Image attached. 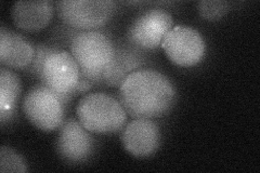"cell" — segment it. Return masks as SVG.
I'll list each match as a JSON object with an SVG mask.
<instances>
[{
  "instance_id": "9a60e30c",
  "label": "cell",
  "mask_w": 260,
  "mask_h": 173,
  "mask_svg": "<svg viewBox=\"0 0 260 173\" xmlns=\"http://www.w3.org/2000/svg\"><path fill=\"white\" fill-rule=\"evenodd\" d=\"M0 171L2 173H24L28 171V167L26 161L20 154L13 151L11 147L3 145L2 150H0Z\"/></svg>"
},
{
  "instance_id": "8992f818",
  "label": "cell",
  "mask_w": 260,
  "mask_h": 173,
  "mask_svg": "<svg viewBox=\"0 0 260 173\" xmlns=\"http://www.w3.org/2000/svg\"><path fill=\"white\" fill-rule=\"evenodd\" d=\"M65 104L44 85L32 87L23 101V112L32 126L52 132L65 121Z\"/></svg>"
},
{
  "instance_id": "4fadbf2b",
  "label": "cell",
  "mask_w": 260,
  "mask_h": 173,
  "mask_svg": "<svg viewBox=\"0 0 260 173\" xmlns=\"http://www.w3.org/2000/svg\"><path fill=\"white\" fill-rule=\"evenodd\" d=\"M142 57L129 48L116 47L115 54L103 74V82L113 87H120L130 74L139 71Z\"/></svg>"
},
{
  "instance_id": "e0dca14e",
  "label": "cell",
  "mask_w": 260,
  "mask_h": 173,
  "mask_svg": "<svg viewBox=\"0 0 260 173\" xmlns=\"http://www.w3.org/2000/svg\"><path fill=\"white\" fill-rule=\"evenodd\" d=\"M91 86H92V82L90 80H88L87 78H84V77H80L77 85V93H85L89 91V90L91 89Z\"/></svg>"
},
{
  "instance_id": "7a4b0ae2",
  "label": "cell",
  "mask_w": 260,
  "mask_h": 173,
  "mask_svg": "<svg viewBox=\"0 0 260 173\" xmlns=\"http://www.w3.org/2000/svg\"><path fill=\"white\" fill-rule=\"evenodd\" d=\"M30 68L39 77L42 85L50 89L65 104L77 93L81 73L71 53L40 46L35 50Z\"/></svg>"
},
{
  "instance_id": "7c38bea8",
  "label": "cell",
  "mask_w": 260,
  "mask_h": 173,
  "mask_svg": "<svg viewBox=\"0 0 260 173\" xmlns=\"http://www.w3.org/2000/svg\"><path fill=\"white\" fill-rule=\"evenodd\" d=\"M53 5L48 0L18 2L12 6L11 9L14 25L29 32L46 28L53 18Z\"/></svg>"
},
{
  "instance_id": "5bb4252c",
  "label": "cell",
  "mask_w": 260,
  "mask_h": 173,
  "mask_svg": "<svg viewBox=\"0 0 260 173\" xmlns=\"http://www.w3.org/2000/svg\"><path fill=\"white\" fill-rule=\"evenodd\" d=\"M22 92L20 77L9 68L0 70V116L2 125L12 119Z\"/></svg>"
},
{
  "instance_id": "52a82bcc",
  "label": "cell",
  "mask_w": 260,
  "mask_h": 173,
  "mask_svg": "<svg viewBox=\"0 0 260 173\" xmlns=\"http://www.w3.org/2000/svg\"><path fill=\"white\" fill-rule=\"evenodd\" d=\"M168 59L177 66L193 67L205 55V41L198 30L188 26H175L161 41Z\"/></svg>"
},
{
  "instance_id": "6da1fadb",
  "label": "cell",
  "mask_w": 260,
  "mask_h": 173,
  "mask_svg": "<svg viewBox=\"0 0 260 173\" xmlns=\"http://www.w3.org/2000/svg\"><path fill=\"white\" fill-rule=\"evenodd\" d=\"M176 100L173 82L154 70L136 71L119 87V102L134 118L165 116L173 110Z\"/></svg>"
},
{
  "instance_id": "9c48e42d",
  "label": "cell",
  "mask_w": 260,
  "mask_h": 173,
  "mask_svg": "<svg viewBox=\"0 0 260 173\" xmlns=\"http://www.w3.org/2000/svg\"><path fill=\"white\" fill-rule=\"evenodd\" d=\"M173 16L166 10L146 11L138 16L130 26L128 31L130 43L144 50L156 49L173 28Z\"/></svg>"
},
{
  "instance_id": "30bf717a",
  "label": "cell",
  "mask_w": 260,
  "mask_h": 173,
  "mask_svg": "<svg viewBox=\"0 0 260 173\" xmlns=\"http://www.w3.org/2000/svg\"><path fill=\"white\" fill-rule=\"evenodd\" d=\"M121 141L136 158H148L156 153L161 142L160 129L152 119L135 118L124 128Z\"/></svg>"
},
{
  "instance_id": "3957f363",
  "label": "cell",
  "mask_w": 260,
  "mask_h": 173,
  "mask_svg": "<svg viewBox=\"0 0 260 173\" xmlns=\"http://www.w3.org/2000/svg\"><path fill=\"white\" fill-rule=\"evenodd\" d=\"M115 50L112 39L98 30L79 31L71 40V54L78 64L81 77L92 84L103 81V74Z\"/></svg>"
},
{
  "instance_id": "ba28073f",
  "label": "cell",
  "mask_w": 260,
  "mask_h": 173,
  "mask_svg": "<svg viewBox=\"0 0 260 173\" xmlns=\"http://www.w3.org/2000/svg\"><path fill=\"white\" fill-rule=\"evenodd\" d=\"M94 150L95 141L91 132L78 119L70 118L64 121L56 140V152L64 161L73 164L87 162L93 156Z\"/></svg>"
},
{
  "instance_id": "277c9868",
  "label": "cell",
  "mask_w": 260,
  "mask_h": 173,
  "mask_svg": "<svg viewBox=\"0 0 260 173\" xmlns=\"http://www.w3.org/2000/svg\"><path fill=\"white\" fill-rule=\"evenodd\" d=\"M77 118L89 132L112 134L124 129L127 112L119 101L102 93H89L81 97L76 109Z\"/></svg>"
},
{
  "instance_id": "5b68a950",
  "label": "cell",
  "mask_w": 260,
  "mask_h": 173,
  "mask_svg": "<svg viewBox=\"0 0 260 173\" xmlns=\"http://www.w3.org/2000/svg\"><path fill=\"white\" fill-rule=\"evenodd\" d=\"M55 6L60 19L68 26L81 31L104 26L117 9L112 0H62Z\"/></svg>"
},
{
  "instance_id": "8fae6325",
  "label": "cell",
  "mask_w": 260,
  "mask_h": 173,
  "mask_svg": "<svg viewBox=\"0 0 260 173\" xmlns=\"http://www.w3.org/2000/svg\"><path fill=\"white\" fill-rule=\"evenodd\" d=\"M35 57L34 47L21 34L0 28V63L3 67L24 70L30 66Z\"/></svg>"
},
{
  "instance_id": "2e32d148",
  "label": "cell",
  "mask_w": 260,
  "mask_h": 173,
  "mask_svg": "<svg viewBox=\"0 0 260 173\" xmlns=\"http://www.w3.org/2000/svg\"><path fill=\"white\" fill-rule=\"evenodd\" d=\"M198 12L204 20L218 21L229 11V3L222 0H203L197 5Z\"/></svg>"
}]
</instances>
